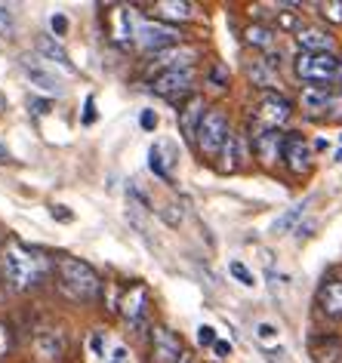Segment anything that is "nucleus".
<instances>
[{"mask_svg":"<svg viewBox=\"0 0 342 363\" xmlns=\"http://www.w3.org/2000/svg\"><path fill=\"white\" fill-rule=\"evenodd\" d=\"M0 262H4V274H6V280H10L13 289H31V286H38L40 280L53 271V262L43 256V252L25 247V243L16 240V238L6 240Z\"/></svg>","mask_w":342,"mask_h":363,"instance_id":"nucleus-1","label":"nucleus"},{"mask_svg":"<svg viewBox=\"0 0 342 363\" xmlns=\"http://www.w3.org/2000/svg\"><path fill=\"white\" fill-rule=\"evenodd\" d=\"M53 271L59 277L62 293L75 302H96L99 293H102V277L96 274L93 265H87L84 259L75 256H59L53 262Z\"/></svg>","mask_w":342,"mask_h":363,"instance_id":"nucleus-2","label":"nucleus"},{"mask_svg":"<svg viewBox=\"0 0 342 363\" xmlns=\"http://www.w3.org/2000/svg\"><path fill=\"white\" fill-rule=\"evenodd\" d=\"M293 71L305 86H333L339 80L342 62L336 52H299L293 59Z\"/></svg>","mask_w":342,"mask_h":363,"instance_id":"nucleus-3","label":"nucleus"},{"mask_svg":"<svg viewBox=\"0 0 342 363\" xmlns=\"http://www.w3.org/2000/svg\"><path fill=\"white\" fill-rule=\"evenodd\" d=\"M231 133L235 130H231V121H228V114H225V108L213 105V108H206L204 121H201V126H197V142L194 145L204 157H219L222 145Z\"/></svg>","mask_w":342,"mask_h":363,"instance_id":"nucleus-4","label":"nucleus"},{"mask_svg":"<svg viewBox=\"0 0 342 363\" xmlns=\"http://www.w3.org/2000/svg\"><path fill=\"white\" fill-rule=\"evenodd\" d=\"M299 108L311 121H342V93H333V86H302Z\"/></svg>","mask_w":342,"mask_h":363,"instance_id":"nucleus-5","label":"nucleus"},{"mask_svg":"<svg viewBox=\"0 0 342 363\" xmlns=\"http://www.w3.org/2000/svg\"><path fill=\"white\" fill-rule=\"evenodd\" d=\"M192 86H194V68H185V71H164L151 80V93L164 96L167 102L173 105H182L185 99H192Z\"/></svg>","mask_w":342,"mask_h":363,"instance_id":"nucleus-6","label":"nucleus"},{"mask_svg":"<svg viewBox=\"0 0 342 363\" xmlns=\"http://www.w3.org/2000/svg\"><path fill=\"white\" fill-rule=\"evenodd\" d=\"M293 117V102L284 93H263L256 105V121L263 123V130H281V126Z\"/></svg>","mask_w":342,"mask_h":363,"instance_id":"nucleus-7","label":"nucleus"},{"mask_svg":"<svg viewBox=\"0 0 342 363\" xmlns=\"http://www.w3.org/2000/svg\"><path fill=\"white\" fill-rule=\"evenodd\" d=\"M182 354V335H176L164 323L151 326V363H179Z\"/></svg>","mask_w":342,"mask_h":363,"instance_id":"nucleus-8","label":"nucleus"},{"mask_svg":"<svg viewBox=\"0 0 342 363\" xmlns=\"http://www.w3.org/2000/svg\"><path fill=\"white\" fill-rule=\"evenodd\" d=\"M182 40V31L176 25H167V22H142L139 25V43L151 52H164L170 47H179Z\"/></svg>","mask_w":342,"mask_h":363,"instance_id":"nucleus-9","label":"nucleus"},{"mask_svg":"<svg viewBox=\"0 0 342 363\" xmlns=\"http://www.w3.org/2000/svg\"><path fill=\"white\" fill-rule=\"evenodd\" d=\"M287 163V169L293 172V176H302V172H309L311 169V148H309V142L302 139L299 133H287V139H284V157Z\"/></svg>","mask_w":342,"mask_h":363,"instance_id":"nucleus-10","label":"nucleus"},{"mask_svg":"<svg viewBox=\"0 0 342 363\" xmlns=\"http://www.w3.org/2000/svg\"><path fill=\"white\" fill-rule=\"evenodd\" d=\"M194 59H197V50H192V47H170V50H164V52H155L151 56V62H148V68L151 71H185V68H192L194 65Z\"/></svg>","mask_w":342,"mask_h":363,"instance_id":"nucleus-11","label":"nucleus"},{"mask_svg":"<svg viewBox=\"0 0 342 363\" xmlns=\"http://www.w3.org/2000/svg\"><path fill=\"white\" fill-rule=\"evenodd\" d=\"M176 114H179V130H182V139H185L188 145H194V142H197V126H201L204 114H206L204 99H201V96L185 99V102L176 108Z\"/></svg>","mask_w":342,"mask_h":363,"instance_id":"nucleus-12","label":"nucleus"},{"mask_svg":"<svg viewBox=\"0 0 342 363\" xmlns=\"http://www.w3.org/2000/svg\"><path fill=\"white\" fill-rule=\"evenodd\" d=\"M318 308L333 323H342V277H327L318 289Z\"/></svg>","mask_w":342,"mask_h":363,"instance_id":"nucleus-13","label":"nucleus"},{"mask_svg":"<svg viewBox=\"0 0 342 363\" xmlns=\"http://www.w3.org/2000/svg\"><path fill=\"white\" fill-rule=\"evenodd\" d=\"M284 139H287V133H277V130H259V133H253L256 157L263 160L265 167H272L275 160L284 157Z\"/></svg>","mask_w":342,"mask_h":363,"instance_id":"nucleus-14","label":"nucleus"},{"mask_svg":"<svg viewBox=\"0 0 342 363\" xmlns=\"http://www.w3.org/2000/svg\"><path fill=\"white\" fill-rule=\"evenodd\" d=\"M296 43L302 52H336V38L324 28H296Z\"/></svg>","mask_w":342,"mask_h":363,"instance_id":"nucleus-15","label":"nucleus"},{"mask_svg":"<svg viewBox=\"0 0 342 363\" xmlns=\"http://www.w3.org/2000/svg\"><path fill=\"white\" fill-rule=\"evenodd\" d=\"M22 68H25V74H28V80L38 89H43V93H50V96H59L62 93V86H59V80L50 74L47 68L40 65V62H34L31 56H22Z\"/></svg>","mask_w":342,"mask_h":363,"instance_id":"nucleus-16","label":"nucleus"},{"mask_svg":"<svg viewBox=\"0 0 342 363\" xmlns=\"http://www.w3.org/2000/svg\"><path fill=\"white\" fill-rule=\"evenodd\" d=\"M247 77H250V84L265 89V93H275V86H281V74L275 68H268L263 59L247 62Z\"/></svg>","mask_w":342,"mask_h":363,"instance_id":"nucleus-17","label":"nucleus"},{"mask_svg":"<svg viewBox=\"0 0 342 363\" xmlns=\"http://www.w3.org/2000/svg\"><path fill=\"white\" fill-rule=\"evenodd\" d=\"M145 302H148V289L145 284H133V289L127 296H123V317H127L130 323H142V314H145Z\"/></svg>","mask_w":342,"mask_h":363,"instance_id":"nucleus-18","label":"nucleus"},{"mask_svg":"<svg viewBox=\"0 0 342 363\" xmlns=\"http://www.w3.org/2000/svg\"><path fill=\"white\" fill-rule=\"evenodd\" d=\"M339 357H342L339 335H318V339H311V360L314 363H336Z\"/></svg>","mask_w":342,"mask_h":363,"instance_id":"nucleus-19","label":"nucleus"},{"mask_svg":"<svg viewBox=\"0 0 342 363\" xmlns=\"http://www.w3.org/2000/svg\"><path fill=\"white\" fill-rule=\"evenodd\" d=\"M34 348L43 360H59L62 354H65V342H62V335L56 330H38L34 335Z\"/></svg>","mask_w":342,"mask_h":363,"instance_id":"nucleus-20","label":"nucleus"},{"mask_svg":"<svg viewBox=\"0 0 342 363\" xmlns=\"http://www.w3.org/2000/svg\"><path fill=\"white\" fill-rule=\"evenodd\" d=\"M38 52H40L43 59H50V62H56V65H62L65 71H75V65H71L65 47H62V43L53 38V34H40V38H38Z\"/></svg>","mask_w":342,"mask_h":363,"instance_id":"nucleus-21","label":"nucleus"},{"mask_svg":"<svg viewBox=\"0 0 342 363\" xmlns=\"http://www.w3.org/2000/svg\"><path fill=\"white\" fill-rule=\"evenodd\" d=\"M219 157H222V160H219V169H222V172L241 169V135H238V133H231L228 139H225Z\"/></svg>","mask_w":342,"mask_h":363,"instance_id":"nucleus-22","label":"nucleus"},{"mask_svg":"<svg viewBox=\"0 0 342 363\" xmlns=\"http://www.w3.org/2000/svg\"><path fill=\"white\" fill-rule=\"evenodd\" d=\"M244 40L250 43V47L268 52V50L275 47V40H277V31L268 28V25H250V28L244 31Z\"/></svg>","mask_w":342,"mask_h":363,"instance_id":"nucleus-23","label":"nucleus"},{"mask_svg":"<svg viewBox=\"0 0 342 363\" xmlns=\"http://www.w3.org/2000/svg\"><path fill=\"white\" fill-rule=\"evenodd\" d=\"M158 10H160L164 19L185 22V19H192L194 16V4H188V0H164V4H158Z\"/></svg>","mask_w":342,"mask_h":363,"instance_id":"nucleus-24","label":"nucleus"},{"mask_svg":"<svg viewBox=\"0 0 342 363\" xmlns=\"http://www.w3.org/2000/svg\"><path fill=\"white\" fill-rule=\"evenodd\" d=\"M305 210H309V201H302V203H296V206H290V210H287L284 216H281V219H277L275 222V234H287V231H296V222H299L302 219V216H305Z\"/></svg>","mask_w":342,"mask_h":363,"instance_id":"nucleus-25","label":"nucleus"},{"mask_svg":"<svg viewBox=\"0 0 342 363\" xmlns=\"http://www.w3.org/2000/svg\"><path fill=\"white\" fill-rule=\"evenodd\" d=\"M148 167L151 172H155L158 179H164V182H173V176H170V169H167V163H164V154H160V148L155 145V148L148 151Z\"/></svg>","mask_w":342,"mask_h":363,"instance_id":"nucleus-26","label":"nucleus"},{"mask_svg":"<svg viewBox=\"0 0 342 363\" xmlns=\"http://www.w3.org/2000/svg\"><path fill=\"white\" fill-rule=\"evenodd\" d=\"M228 271H231V277H235L238 284H244V286H253V284H256V280H253V271H250L244 262H238V259L228 262Z\"/></svg>","mask_w":342,"mask_h":363,"instance_id":"nucleus-27","label":"nucleus"},{"mask_svg":"<svg viewBox=\"0 0 342 363\" xmlns=\"http://www.w3.org/2000/svg\"><path fill=\"white\" fill-rule=\"evenodd\" d=\"M13 345H16V339H13V326L6 323V320H0V357H6V354L13 351Z\"/></svg>","mask_w":342,"mask_h":363,"instance_id":"nucleus-28","label":"nucleus"},{"mask_svg":"<svg viewBox=\"0 0 342 363\" xmlns=\"http://www.w3.org/2000/svg\"><path fill=\"white\" fill-rule=\"evenodd\" d=\"M13 31H16L13 10L6 4H0V34H4V38H13Z\"/></svg>","mask_w":342,"mask_h":363,"instance_id":"nucleus-29","label":"nucleus"},{"mask_svg":"<svg viewBox=\"0 0 342 363\" xmlns=\"http://www.w3.org/2000/svg\"><path fill=\"white\" fill-rule=\"evenodd\" d=\"M206 80H210V84L213 86H219V89H225V86H228V68H225V65H219V62H216V65L210 68V74H206Z\"/></svg>","mask_w":342,"mask_h":363,"instance_id":"nucleus-30","label":"nucleus"},{"mask_svg":"<svg viewBox=\"0 0 342 363\" xmlns=\"http://www.w3.org/2000/svg\"><path fill=\"white\" fill-rule=\"evenodd\" d=\"M321 13L327 16L330 22L342 25V0H330V4H321Z\"/></svg>","mask_w":342,"mask_h":363,"instance_id":"nucleus-31","label":"nucleus"},{"mask_svg":"<svg viewBox=\"0 0 342 363\" xmlns=\"http://www.w3.org/2000/svg\"><path fill=\"white\" fill-rule=\"evenodd\" d=\"M28 111L31 114H38V117H43V114H50L53 111V102H50V99H28Z\"/></svg>","mask_w":342,"mask_h":363,"instance_id":"nucleus-32","label":"nucleus"},{"mask_svg":"<svg viewBox=\"0 0 342 363\" xmlns=\"http://www.w3.org/2000/svg\"><path fill=\"white\" fill-rule=\"evenodd\" d=\"M139 123H142V130L145 133H155L158 130V114L151 111V108H145V111L139 114Z\"/></svg>","mask_w":342,"mask_h":363,"instance_id":"nucleus-33","label":"nucleus"},{"mask_svg":"<svg viewBox=\"0 0 342 363\" xmlns=\"http://www.w3.org/2000/svg\"><path fill=\"white\" fill-rule=\"evenodd\" d=\"M197 342H201L204 348H213V345L219 342V339H216V330H213V326H201V330H197Z\"/></svg>","mask_w":342,"mask_h":363,"instance_id":"nucleus-34","label":"nucleus"},{"mask_svg":"<svg viewBox=\"0 0 342 363\" xmlns=\"http://www.w3.org/2000/svg\"><path fill=\"white\" fill-rule=\"evenodd\" d=\"M50 28H53V38H62V34L68 31V19H65L62 13H56V16L50 19Z\"/></svg>","mask_w":342,"mask_h":363,"instance_id":"nucleus-35","label":"nucleus"},{"mask_svg":"<svg viewBox=\"0 0 342 363\" xmlns=\"http://www.w3.org/2000/svg\"><path fill=\"white\" fill-rule=\"evenodd\" d=\"M277 333H281V330H277V326L275 323H259L256 326V335H259V339H277Z\"/></svg>","mask_w":342,"mask_h":363,"instance_id":"nucleus-36","label":"nucleus"},{"mask_svg":"<svg viewBox=\"0 0 342 363\" xmlns=\"http://www.w3.org/2000/svg\"><path fill=\"white\" fill-rule=\"evenodd\" d=\"M96 121V99L93 96H87V105H84V123L89 126Z\"/></svg>","mask_w":342,"mask_h":363,"instance_id":"nucleus-37","label":"nucleus"},{"mask_svg":"<svg viewBox=\"0 0 342 363\" xmlns=\"http://www.w3.org/2000/svg\"><path fill=\"white\" fill-rule=\"evenodd\" d=\"M50 213H53V219H59V222H71V219H75V216H71L62 203H53V206H50Z\"/></svg>","mask_w":342,"mask_h":363,"instance_id":"nucleus-38","label":"nucleus"},{"mask_svg":"<svg viewBox=\"0 0 342 363\" xmlns=\"http://www.w3.org/2000/svg\"><path fill=\"white\" fill-rule=\"evenodd\" d=\"M213 351H216V357H219V360L231 357V342H216V345H213Z\"/></svg>","mask_w":342,"mask_h":363,"instance_id":"nucleus-39","label":"nucleus"},{"mask_svg":"<svg viewBox=\"0 0 342 363\" xmlns=\"http://www.w3.org/2000/svg\"><path fill=\"white\" fill-rule=\"evenodd\" d=\"M314 231V222H305V225H296V240H302V238H309V234Z\"/></svg>","mask_w":342,"mask_h":363,"instance_id":"nucleus-40","label":"nucleus"},{"mask_svg":"<svg viewBox=\"0 0 342 363\" xmlns=\"http://www.w3.org/2000/svg\"><path fill=\"white\" fill-rule=\"evenodd\" d=\"M284 354H287L284 348H272V351H265V357H268V360H275V363H284V360H287Z\"/></svg>","mask_w":342,"mask_h":363,"instance_id":"nucleus-41","label":"nucleus"},{"mask_svg":"<svg viewBox=\"0 0 342 363\" xmlns=\"http://www.w3.org/2000/svg\"><path fill=\"white\" fill-rule=\"evenodd\" d=\"M93 351H96V354L105 351V339H102V335H93Z\"/></svg>","mask_w":342,"mask_h":363,"instance_id":"nucleus-42","label":"nucleus"},{"mask_svg":"<svg viewBox=\"0 0 342 363\" xmlns=\"http://www.w3.org/2000/svg\"><path fill=\"white\" fill-rule=\"evenodd\" d=\"M179 363H194V354H188V351H185V354H182V360H179Z\"/></svg>","mask_w":342,"mask_h":363,"instance_id":"nucleus-43","label":"nucleus"},{"mask_svg":"<svg viewBox=\"0 0 342 363\" xmlns=\"http://www.w3.org/2000/svg\"><path fill=\"white\" fill-rule=\"evenodd\" d=\"M0 160H10V154H6V148H0Z\"/></svg>","mask_w":342,"mask_h":363,"instance_id":"nucleus-44","label":"nucleus"},{"mask_svg":"<svg viewBox=\"0 0 342 363\" xmlns=\"http://www.w3.org/2000/svg\"><path fill=\"white\" fill-rule=\"evenodd\" d=\"M4 108H6V99H4V96H0V111H4Z\"/></svg>","mask_w":342,"mask_h":363,"instance_id":"nucleus-45","label":"nucleus"},{"mask_svg":"<svg viewBox=\"0 0 342 363\" xmlns=\"http://www.w3.org/2000/svg\"><path fill=\"white\" fill-rule=\"evenodd\" d=\"M336 84H339V89H342V71H339V80H336Z\"/></svg>","mask_w":342,"mask_h":363,"instance_id":"nucleus-46","label":"nucleus"},{"mask_svg":"<svg viewBox=\"0 0 342 363\" xmlns=\"http://www.w3.org/2000/svg\"><path fill=\"white\" fill-rule=\"evenodd\" d=\"M336 160H339V163H342V151H336Z\"/></svg>","mask_w":342,"mask_h":363,"instance_id":"nucleus-47","label":"nucleus"}]
</instances>
